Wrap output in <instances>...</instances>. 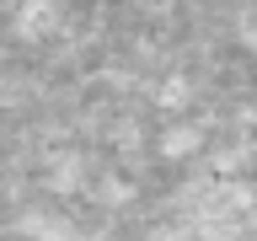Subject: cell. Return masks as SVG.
<instances>
[{"mask_svg": "<svg viewBox=\"0 0 257 241\" xmlns=\"http://www.w3.org/2000/svg\"><path fill=\"white\" fill-rule=\"evenodd\" d=\"M16 230H22V236H32V241H75V236H80L75 220H70V214H59V209H27V214L16 220Z\"/></svg>", "mask_w": 257, "mask_h": 241, "instance_id": "3", "label": "cell"}, {"mask_svg": "<svg viewBox=\"0 0 257 241\" xmlns=\"http://www.w3.org/2000/svg\"><path fill=\"white\" fill-rule=\"evenodd\" d=\"M204 145H209V134H204V129H198V124H188V118H177V124H166V129L156 134V156L177 166V161H193Z\"/></svg>", "mask_w": 257, "mask_h": 241, "instance_id": "1", "label": "cell"}, {"mask_svg": "<svg viewBox=\"0 0 257 241\" xmlns=\"http://www.w3.org/2000/svg\"><path fill=\"white\" fill-rule=\"evenodd\" d=\"M188 96H193L188 75H166V80L156 86V102H161V107H188Z\"/></svg>", "mask_w": 257, "mask_h": 241, "instance_id": "4", "label": "cell"}, {"mask_svg": "<svg viewBox=\"0 0 257 241\" xmlns=\"http://www.w3.org/2000/svg\"><path fill=\"white\" fill-rule=\"evenodd\" d=\"M54 27H59V0H22L16 16H11V32H16V38H27V43L54 38Z\"/></svg>", "mask_w": 257, "mask_h": 241, "instance_id": "2", "label": "cell"}]
</instances>
